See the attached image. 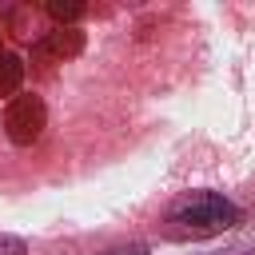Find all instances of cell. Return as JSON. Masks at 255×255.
Returning <instances> with one entry per match:
<instances>
[{
  "mask_svg": "<svg viewBox=\"0 0 255 255\" xmlns=\"http://www.w3.org/2000/svg\"><path fill=\"white\" fill-rule=\"evenodd\" d=\"M48 12H52V20H80V16H84L80 4H60V0H52Z\"/></svg>",
  "mask_w": 255,
  "mask_h": 255,
  "instance_id": "cell-5",
  "label": "cell"
},
{
  "mask_svg": "<svg viewBox=\"0 0 255 255\" xmlns=\"http://www.w3.org/2000/svg\"><path fill=\"white\" fill-rule=\"evenodd\" d=\"M24 80V60L12 52H0V96H16Z\"/></svg>",
  "mask_w": 255,
  "mask_h": 255,
  "instance_id": "cell-4",
  "label": "cell"
},
{
  "mask_svg": "<svg viewBox=\"0 0 255 255\" xmlns=\"http://www.w3.org/2000/svg\"><path fill=\"white\" fill-rule=\"evenodd\" d=\"M80 48H84L80 32H76V28H60V32H52V36L36 48V56H76Z\"/></svg>",
  "mask_w": 255,
  "mask_h": 255,
  "instance_id": "cell-3",
  "label": "cell"
},
{
  "mask_svg": "<svg viewBox=\"0 0 255 255\" xmlns=\"http://www.w3.org/2000/svg\"><path fill=\"white\" fill-rule=\"evenodd\" d=\"M167 223L187 235H223L239 223V207L219 191H187L167 207Z\"/></svg>",
  "mask_w": 255,
  "mask_h": 255,
  "instance_id": "cell-1",
  "label": "cell"
},
{
  "mask_svg": "<svg viewBox=\"0 0 255 255\" xmlns=\"http://www.w3.org/2000/svg\"><path fill=\"white\" fill-rule=\"evenodd\" d=\"M0 124H4V131H8L12 143H20V147L36 143L40 131H44V124H48L44 100L32 96V92H16V96L8 100V108L0 112Z\"/></svg>",
  "mask_w": 255,
  "mask_h": 255,
  "instance_id": "cell-2",
  "label": "cell"
},
{
  "mask_svg": "<svg viewBox=\"0 0 255 255\" xmlns=\"http://www.w3.org/2000/svg\"><path fill=\"white\" fill-rule=\"evenodd\" d=\"M108 255H147V247H120V251H108Z\"/></svg>",
  "mask_w": 255,
  "mask_h": 255,
  "instance_id": "cell-7",
  "label": "cell"
},
{
  "mask_svg": "<svg viewBox=\"0 0 255 255\" xmlns=\"http://www.w3.org/2000/svg\"><path fill=\"white\" fill-rule=\"evenodd\" d=\"M0 255H24V239H16V235H0Z\"/></svg>",
  "mask_w": 255,
  "mask_h": 255,
  "instance_id": "cell-6",
  "label": "cell"
}]
</instances>
